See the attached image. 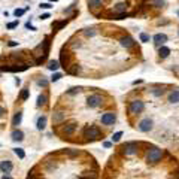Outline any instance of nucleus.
<instances>
[{"mask_svg":"<svg viewBox=\"0 0 179 179\" xmlns=\"http://www.w3.org/2000/svg\"><path fill=\"white\" fill-rule=\"evenodd\" d=\"M163 155H164V151H163L161 148H158V146H151V149H148V152H146V157L145 160L148 164H157V163L161 161Z\"/></svg>","mask_w":179,"mask_h":179,"instance_id":"obj_1","label":"nucleus"},{"mask_svg":"<svg viewBox=\"0 0 179 179\" xmlns=\"http://www.w3.org/2000/svg\"><path fill=\"white\" fill-rule=\"evenodd\" d=\"M84 137H87L88 140H97L102 137V130L97 126H85L84 131H82Z\"/></svg>","mask_w":179,"mask_h":179,"instance_id":"obj_2","label":"nucleus"},{"mask_svg":"<svg viewBox=\"0 0 179 179\" xmlns=\"http://www.w3.org/2000/svg\"><path fill=\"white\" fill-rule=\"evenodd\" d=\"M121 149H122V154H124L126 157H131V155H136L137 154V151H139V143H137V142H127Z\"/></svg>","mask_w":179,"mask_h":179,"instance_id":"obj_3","label":"nucleus"},{"mask_svg":"<svg viewBox=\"0 0 179 179\" xmlns=\"http://www.w3.org/2000/svg\"><path fill=\"white\" fill-rule=\"evenodd\" d=\"M28 69V64L26 63H19V64H12V66H2L0 72H12V73H17V72H24Z\"/></svg>","mask_w":179,"mask_h":179,"instance_id":"obj_4","label":"nucleus"},{"mask_svg":"<svg viewBox=\"0 0 179 179\" xmlns=\"http://www.w3.org/2000/svg\"><path fill=\"white\" fill-rule=\"evenodd\" d=\"M143 109H145V103L142 102V100H133V102H130L128 112H130L131 115H137V113L143 112Z\"/></svg>","mask_w":179,"mask_h":179,"instance_id":"obj_5","label":"nucleus"},{"mask_svg":"<svg viewBox=\"0 0 179 179\" xmlns=\"http://www.w3.org/2000/svg\"><path fill=\"white\" fill-rule=\"evenodd\" d=\"M103 104V97L100 94H91V96H88V99H87V106L88 108H99V106H102Z\"/></svg>","mask_w":179,"mask_h":179,"instance_id":"obj_6","label":"nucleus"},{"mask_svg":"<svg viewBox=\"0 0 179 179\" xmlns=\"http://www.w3.org/2000/svg\"><path fill=\"white\" fill-rule=\"evenodd\" d=\"M103 126H112V124H115V121H117V115L113 113V112H106V113H103L102 118H100Z\"/></svg>","mask_w":179,"mask_h":179,"instance_id":"obj_7","label":"nucleus"},{"mask_svg":"<svg viewBox=\"0 0 179 179\" xmlns=\"http://www.w3.org/2000/svg\"><path fill=\"white\" fill-rule=\"evenodd\" d=\"M139 130L142 131V133H148V131H151L154 127V122H152V119L151 118H145V119H142L140 122H139Z\"/></svg>","mask_w":179,"mask_h":179,"instance_id":"obj_8","label":"nucleus"},{"mask_svg":"<svg viewBox=\"0 0 179 179\" xmlns=\"http://www.w3.org/2000/svg\"><path fill=\"white\" fill-rule=\"evenodd\" d=\"M76 127H78V124L75 121H73V122H67V124H64V126L61 127V133H63L64 136H70V134L75 133Z\"/></svg>","mask_w":179,"mask_h":179,"instance_id":"obj_9","label":"nucleus"},{"mask_svg":"<svg viewBox=\"0 0 179 179\" xmlns=\"http://www.w3.org/2000/svg\"><path fill=\"white\" fill-rule=\"evenodd\" d=\"M14 169V164L11 160H3V161H0V172L3 173V175H9L11 172Z\"/></svg>","mask_w":179,"mask_h":179,"instance_id":"obj_10","label":"nucleus"},{"mask_svg":"<svg viewBox=\"0 0 179 179\" xmlns=\"http://www.w3.org/2000/svg\"><path fill=\"white\" fill-rule=\"evenodd\" d=\"M119 43H121V46H124V48H131V46H134V39L130 37V36H122V37L119 39Z\"/></svg>","mask_w":179,"mask_h":179,"instance_id":"obj_11","label":"nucleus"},{"mask_svg":"<svg viewBox=\"0 0 179 179\" xmlns=\"http://www.w3.org/2000/svg\"><path fill=\"white\" fill-rule=\"evenodd\" d=\"M66 118V113L63 111H55L52 113V121H54V124H60V122H63Z\"/></svg>","mask_w":179,"mask_h":179,"instance_id":"obj_12","label":"nucleus"},{"mask_svg":"<svg viewBox=\"0 0 179 179\" xmlns=\"http://www.w3.org/2000/svg\"><path fill=\"white\" fill-rule=\"evenodd\" d=\"M154 42H155V45H160V46H161L163 43L167 42V36L164 33H157L154 36Z\"/></svg>","mask_w":179,"mask_h":179,"instance_id":"obj_13","label":"nucleus"},{"mask_svg":"<svg viewBox=\"0 0 179 179\" xmlns=\"http://www.w3.org/2000/svg\"><path fill=\"white\" fill-rule=\"evenodd\" d=\"M11 137H12L14 142H21V140L24 139V133H23L21 130H14L12 134H11Z\"/></svg>","mask_w":179,"mask_h":179,"instance_id":"obj_14","label":"nucleus"},{"mask_svg":"<svg viewBox=\"0 0 179 179\" xmlns=\"http://www.w3.org/2000/svg\"><path fill=\"white\" fill-rule=\"evenodd\" d=\"M21 121H23V111H18L15 115H14V118H12V126L14 127H18L19 124H21Z\"/></svg>","mask_w":179,"mask_h":179,"instance_id":"obj_15","label":"nucleus"},{"mask_svg":"<svg viewBox=\"0 0 179 179\" xmlns=\"http://www.w3.org/2000/svg\"><path fill=\"white\" fill-rule=\"evenodd\" d=\"M36 127H37V130H40V131L46 127V117H45V115H42V117H39V118H37Z\"/></svg>","mask_w":179,"mask_h":179,"instance_id":"obj_16","label":"nucleus"},{"mask_svg":"<svg viewBox=\"0 0 179 179\" xmlns=\"http://www.w3.org/2000/svg\"><path fill=\"white\" fill-rule=\"evenodd\" d=\"M46 103H48V96H46V94H39L37 102H36V106L40 108V106H45Z\"/></svg>","mask_w":179,"mask_h":179,"instance_id":"obj_17","label":"nucleus"},{"mask_svg":"<svg viewBox=\"0 0 179 179\" xmlns=\"http://www.w3.org/2000/svg\"><path fill=\"white\" fill-rule=\"evenodd\" d=\"M169 102L170 103H179V88L178 90H173L169 94Z\"/></svg>","mask_w":179,"mask_h":179,"instance_id":"obj_18","label":"nucleus"},{"mask_svg":"<svg viewBox=\"0 0 179 179\" xmlns=\"http://www.w3.org/2000/svg\"><path fill=\"white\" fill-rule=\"evenodd\" d=\"M158 55H160V58H167L169 55H170V49L167 48V46H160V51H158Z\"/></svg>","mask_w":179,"mask_h":179,"instance_id":"obj_19","label":"nucleus"},{"mask_svg":"<svg viewBox=\"0 0 179 179\" xmlns=\"http://www.w3.org/2000/svg\"><path fill=\"white\" fill-rule=\"evenodd\" d=\"M66 24H67V19H63V21H54V23H52V28H54L55 32H58V30H61Z\"/></svg>","mask_w":179,"mask_h":179,"instance_id":"obj_20","label":"nucleus"},{"mask_svg":"<svg viewBox=\"0 0 179 179\" xmlns=\"http://www.w3.org/2000/svg\"><path fill=\"white\" fill-rule=\"evenodd\" d=\"M66 70H67L69 75H78V73L81 72V66H78V64H73V66H69Z\"/></svg>","mask_w":179,"mask_h":179,"instance_id":"obj_21","label":"nucleus"},{"mask_svg":"<svg viewBox=\"0 0 179 179\" xmlns=\"http://www.w3.org/2000/svg\"><path fill=\"white\" fill-rule=\"evenodd\" d=\"M60 63L63 64V67H69V55L67 54H64V52H61V55H60Z\"/></svg>","mask_w":179,"mask_h":179,"instance_id":"obj_22","label":"nucleus"},{"mask_svg":"<svg viewBox=\"0 0 179 179\" xmlns=\"http://www.w3.org/2000/svg\"><path fill=\"white\" fill-rule=\"evenodd\" d=\"M58 67H60V61H57V60H51V61H48V69H49V70L55 72Z\"/></svg>","mask_w":179,"mask_h":179,"instance_id":"obj_23","label":"nucleus"},{"mask_svg":"<svg viewBox=\"0 0 179 179\" xmlns=\"http://www.w3.org/2000/svg\"><path fill=\"white\" fill-rule=\"evenodd\" d=\"M88 6L91 9H97L102 6V0H88Z\"/></svg>","mask_w":179,"mask_h":179,"instance_id":"obj_24","label":"nucleus"},{"mask_svg":"<svg viewBox=\"0 0 179 179\" xmlns=\"http://www.w3.org/2000/svg\"><path fill=\"white\" fill-rule=\"evenodd\" d=\"M113 9H115V12H119V14H122V12H126V9H127V5H126V3H117Z\"/></svg>","mask_w":179,"mask_h":179,"instance_id":"obj_25","label":"nucleus"},{"mask_svg":"<svg viewBox=\"0 0 179 179\" xmlns=\"http://www.w3.org/2000/svg\"><path fill=\"white\" fill-rule=\"evenodd\" d=\"M14 152H15V155H17L18 158H21V160L26 158V152H24V149H21V148H14Z\"/></svg>","mask_w":179,"mask_h":179,"instance_id":"obj_26","label":"nucleus"},{"mask_svg":"<svg viewBox=\"0 0 179 179\" xmlns=\"http://www.w3.org/2000/svg\"><path fill=\"white\" fill-rule=\"evenodd\" d=\"M19 99H21V100H24V102H26L27 99H28V90H27V88H23V90H21Z\"/></svg>","mask_w":179,"mask_h":179,"instance_id":"obj_27","label":"nucleus"},{"mask_svg":"<svg viewBox=\"0 0 179 179\" xmlns=\"http://www.w3.org/2000/svg\"><path fill=\"white\" fill-rule=\"evenodd\" d=\"M121 137H122V131H117V133L112 136V142H119Z\"/></svg>","mask_w":179,"mask_h":179,"instance_id":"obj_28","label":"nucleus"},{"mask_svg":"<svg viewBox=\"0 0 179 179\" xmlns=\"http://www.w3.org/2000/svg\"><path fill=\"white\" fill-rule=\"evenodd\" d=\"M84 34H85V36H94V34H96V28H94V27L85 28V30H84Z\"/></svg>","mask_w":179,"mask_h":179,"instance_id":"obj_29","label":"nucleus"},{"mask_svg":"<svg viewBox=\"0 0 179 179\" xmlns=\"http://www.w3.org/2000/svg\"><path fill=\"white\" fill-rule=\"evenodd\" d=\"M18 24H19V21H12V23H9L8 26H6V28H8V30H12V28H15V27H18Z\"/></svg>","mask_w":179,"mask_h":179,"instance_id":"obj_30","label":"nucleus"},{"mask_svg":"<svg viewBox=\"0 0 179 179\" xmlns=\"http://www.w3.org/2000/svg\"><path fill=\"white\" fill-rule=\"evenodd\" d=\"M27 9H15V11H14V15H15V17H21V15H24V12H26Z\"/></svg>","mask_w":179,"mask_h":179,"instance_id":"obj_31","label":"nucleus"},{"mask_svg":"<svg viewBox=\"0 0 179 179\" xmlns=\"http://www.w3.org/2000/svg\"><path fill=\"white\" fill-rule=\"evenodd\" d=\"M151 93H152L154 96H157V97H160V96H163L164 90H158V88H155V90H151Z\"/></svg>","mask_w":179,"mask_h":179,"instance_id":"obj_32","label":"nucleus"},{"mask_svg":"<svg viewBox=\"0 0 179 179\" xmlns=\"http://www.w3.org/2000/svg\"><path fill=\"white\" fill-rule=\"evenodd\" d=\"M140 40L142 42H149V34H146V33H140Z\"/></svg>","mask_w":179,"mask_h":179,"instance_id":"obj_33","label":"nucleus"},{"mask_svg":"<svg viewBox=\"0 0 179 179\" xmlns=\"http://www.w3.org/2000/svg\"><path fill=\"white\" fill-rule=\"evenodd\" d=\"M37 85L46 88V87H48V81H46V79H39V81H37Z\"/></svg>","mask_w":179,"mask_h":179,"instance_id":"obj_34","label":"nucleus"},{"mask_svg":"<svg viewBox=\"0 0 179 179\" xmlns=\"http://www.w3.org/2000/svg\"><path fill=\"white\" fill-rule=\"evenodd\" d=\"M81 91V87H73V88H70L67 91V94H76V93H79Z\"/></svg>","mask_w":179,"mask_h":179,"instance_id":"obj_35","label":"nucleus"},{"mask_svg":"<svg viewBox=\"0 0 179 179\" xmlns=\"http://www.w3.org/2000/svg\"><path fill=\"white\" fill-rule=\"evenodd\" d=\"M60 78H61V73H54V75H52V78H51V81H52V82H57Z\"/></svg>","mask_w":179,"mask_h":179,"instance_id":"obj_36","label":"nucleus"},{"mask_svg":"<svg viewBox=\"0 0 179 179\" xmlns=\"http://www.w3.org/2000/svg\"><path fill=\"white\" fill-rule=\"evenodd\" d=\"M26 28H28V30H32V32H34V30H36V27L32 26V24H30V21H28V23H26Z\"/></svg>","mask_w":179,"mask_h":179,"instance_id":"obj_37","label":"nucleus"},{"mask_svg":"<svg viewBox=\"0 0 179 179\" xmlns=\"http://www.w3.org/2000/svg\"><path fill=\"white\" fill-rule=\"evenodd\" d=\"M40 8H43V9H49V8H52V6H51V3H40Z\"/></svg>","mask_w":179,"mask_h":179,"instance_id":"obj_38","label":"nucleus"},{"mask_svg":"<svg viewBox=\"0 0 179 179\" xmlns=\"http://www.w3.org/2000/svg\"><path fill=\"white\" fill-rule=\"evenodd\" d=\"M155 5H157V8H161L164 5V0H155Z\"/></svg>","mask_w":179,"mask_h":179,"instance_id":"obj_39","label":"nucleus"},{"mask_svg":"<svg viewBox=\"0 0 179 179\" xmlns=\"http://www.w3.org/2000/svg\"><path fill=\"white\" fill-rule=\"evenodd\" d=\"M8 45H9V46H17L18 42H15V40H11V42H9Z\"/></svg>","mask_w":179,"mask_h":179,"instance_id":"obj_40","label":"nucleus"},{"mask_svg":"<svg viewBox=\"0 0 179 179\" xmlns=\"http://www.w3.org/2000/svg\"><path fill=\"white\" fill-rule=\"evenodd\" d=\"M46 18H49V14H43V15H40V19H46Z\"/></svg>","mask_w":179,"mask_h":179,"instance_id":"obj_41","label":"nucleus"},{"mask_svg":"<svg viewBox=\"0 0 179 179\" xmlns=\"http://www.w3.org/2000/svg\"><path fill=\"white\" fill-rule=\"evenodd\" d=\"M2 179H14V178H12L11 175H3V176H2Z\"/></svg>","mask_w":179,"mask_h":179,"instance_id":"obj_42","label":"nucleus"},{"mask_svg":"<svg viewBox=\"0 0 179 179\" xmlns=\"http://www.w3.org/2000/svg\"><path fill=\"white\" fill-rule=\"evenodd\" d=\"M103 145H104V148H111V146H112V143H111V142H104Z\"/></svg>","mask_w":179,"mask_h":179,"instance_id":"obj_43","label":"nucleus"},{"mask_svg":"<svg viewBox=\"0 0 179 179\" xmlns=\"http://www.w3.org/2000/svg\"><path fill=\"white\" fill-rule=\"evenodd\" d=\"M3 113H5V109H3V108H2V106H0V118H2V117H3Z\"/></svg>","mask_w":179,"mask_h":179,"instance_id":"obj_44","label":"nucleus"},{"mask_svg":"<svg viewBox=\"0 0 179 179\" xmlns=\"http://www.w3.org/2000/svg\"><path fill=\"white\" fill-rule=\"evenodd\" d=\"M28 179H40V178H28Z\"/></svg>","mask_w":179,"mask_h":179,"instance_id":"obj_45","label":"nucleus"},{"mask_svg":"<svg viewBox=\"0 0 179 179\" xmlns=\"http://www.w3.org/2000/svg\"><path fill=\"white\" fill-rule=\"evenodd\" d=\"M49 2H57V0H49Z\"/></svg>","mask_w":179,"mask_h":179,"instance_id":"obj_46","label":"nucleus"},{"mask_svg":"<svg viewBox=\"0 0 179 179\" xmlns=\"http://www.w3.org/2000/svg\"><path fill=\"white\" fill-rule=\"evenodd\" d=\"M109 179H113V178H109Z\"/></svg>","mask_w":179,"mask_h":179,"instance_id":"obj_47","label":"nucleus"},{"mask_svg":"<svg viewBox=\"0 0 179 179\" xmlns=\"http://www.w3.org/2000/svg\"><path fill=\"white\" fill-rule=\"evenodd\" d=\"M178 15H179V12H178Z\"/></svg>","mask_w":179,"mask_h":179,"instance_id":"obj_48","label":"nucleus"}]
</instances>
